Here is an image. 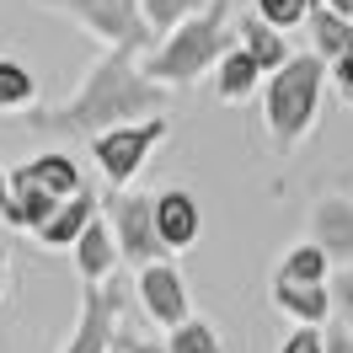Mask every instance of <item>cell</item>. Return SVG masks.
Here are the masks:
<instances>
[{"label":"cell","instance_id":"6da1fadb","mask_svg":"<svg viewBox=\"0 0 353 353\" xmlns=\"http://www.w3.org/2000/svg\"><path fill=\"white\" fill-rule=\"evenodd\" d=\"M166 112V86H155L139 54H97L91 70L81 75V86L70 91L59 108L48 112H27L32 129L48 134H108L123 129V123H145V118H161Z\"/></svg>","mask_w":353,"mask_h":353},{"label":"cell","instance_id":"7a4b0ae2","mask_svg":"<svg viewBox=\"0 0 353 353\" xmlns=\"http://www.w3.org/2000/svg\"><path fill=\"white\" fill-rule=\"evenodd\" d=\"M230 48H236V32H230V0H214V6L199 11L193 22H182L176 32H166L139 65H145V75H150L155 86H199Z\"/></svg>","mask_w":353,"mask_h":353},{"label":"cell","instance_id":"3957f363","mask_svg":"<svg viewBox=\"0 0 353 353\" xmlns=\"http://www.w3.org/2000/svg\"><path fill=\"white\" fill-rule=\"evenodd\" d=\"M321 86H327V59L321 54H294L284 70L263 81V112H268V139L273 150L305 145L321 112Z\"/></svg>","mask_w":353,"mask_h":353},{"label":"cell","instance_id":"277c9868","mask_svg":"<svg viewBox=\"0 0 353 353\" xmlns=\"http://www.w3.org/2000/svg\"><path fill=\"white\" fill-rule=\"evenodd\" d=\"M38 6L59 11L81 32H91L102 43V54H145V43L155 38L139 0H38Z\"/></svg>","mask_w":353,"mask_h":353},{"label":"cell","instance_id":"5b68a950","mask_svg":"<svg viewBox=\"0 0 353 353\" xmlns=\"http://www.w3.org/2000/svg\"><path fill=\"white\" fill-rule=\"evenodd\" d=\"M102 214L112 225V241H118V257L129 268H150V263H166L172 252L155 230V199L150 193H134V188H112L102 199Z\"/></svg>","mask_w":353,"mask_h":353},{"label":"cell","instance_id":"8992f818","mask_svg":"<svg viewBox=\"0 0 353 353\" xmlns=\"http://www.w3.org/2000/svg\"><path fill=\"white\" fill-rule=\"evenodd\" d=\"M166 139V112L161 118H145V123H123V129H108L91 139V161L102 166V176H108L112 188H129L134 176L145 172V161H150V150Z\"/></svg>","mask_w":353,"mask_h":353},{"label":"cell","instance_id":"52a82bcc","mask_svg":"<svg viewBox=\"0 0 353 353\" xmlns=\"http://www.w3.org/2000/svg\"><path fill=\"white\" fill-rule=\"evenodd\" d=\"M139 305H145V316H150L161 332L182 327L188 316H193V300H188V279L172 268V257L166 263H150L139 268Z\"/></svg>","mask_w":353,"mask_h":353},{"label":"cell","instance_id":"ba28073f","mask_svg":"<svg viewBox=\"0 0 353 353\" xmlns=\"http://www.w3.org/2000/svg\"><path fill=\"white\" fill-rule=\"evenodd\" d=\"M118 337V289H81V310H75V332L59 353H108Z\"/></svg>","mask_w":353,"mask_h":353},{"label":"cell","instance_id":"9c48e42d","mask_svg":"<svg viewBox=\"0 0 353 353\" xmlns=\"http://www.w3.org/2000/svg\"><path fill=\"white\" fill-rule=\"evenodd\" d=\"M70 257H75V279H81V289H108L112 273H118V241H112V225L108 214H97V220L81 230V241L70 246Z\"/></svg>","mask_w":353,"mask_h":353},{"label":"cell","instance_id":"30bf717a","mask_svg":"<svg viewBox=\"0 0 353 353\" xmlns=\"http://www.w3.org/2000/svg\"><path fill=\"white\" fill-rule=\"evenodd\" d=\"M155 230H161L166 252H188V246L199 241V230H203L199 199H193L188 188H166V193H155Z\"/></svg>","mask_w":353,"mask_h":353},{"label":"cell","instance_id":"8fae6325","mask_svg":"<svg viewBox=\"0 0 353 353\" xmlns=\"http://www.w3.org/2000/svg\"><path fill=\"white\" fill-rule=\"evenodd\" d=\"M310 246H321L332 263H353V199H321L310 209Z\"/></svg>","mask_w":353,"mask_h":353},{"label":"cell","instance_id":"7c38bea8","mask_svg":"<svg viewBox=\"0 0 353 353\" xmlns=\"http://www.w3.org/2000/svg\"><path fill=\"white\" fill-rule=\"evenodd\" d=\"M54 209H59V199L32 176V166H17V172H11V214H6V225L38 236V230L54 220Z\"/></svg>","mask_w":353,"mask_h":353},{"label":"cell","instance_id":"4fadbf2b","mask_svg":"<svg viewBox=\"0 0 353 353\" xmlns=\"http://www.w3.org/2000/svg\"><path fill=\"white\" fill-rule=\"evenodd\" d=\"M273 310L289 327H327L332 316V289L327 284H279L273 279Z\"/></svg>","mask_w":353,"mask_h":353},{"label":"cell","instance_id":"5bb4252c","mask_svg":"<svg viewBox=\"0 0 353 353\" xmlns=\"http://www.w3.org/2000/svg\"><path fill=\"white\" fill-rule=\"evenodd\" d=\"M97 214H102V199H97V193L86 188V193H75V199H65L59 209H54V220L38 230V241L54 246V252H70V246L81 241V230H86Z\"/></svg>","mask_w":353,"mask_h":353},{"label":"cell","instance_id":"9a60e30c","mask_svg":"<svg viewBox=\"0 0 353 353\" xmlns=\"http://www.w3.org/2000/svg\"><path fill=\"white\" fill-rule=\"evenodd\" d=\"M263 81H268V75L257 70V59H252L241 43H236V48H230V54L220 59V65H214V97H220V102H230V108L252 102Z\"/></svg>","mask_w":353,"mask_h":353},{"label":"cell","instance_id":"2e32d148","mask_svg":"<svg viewBox=\"0 0 353 353\" xmlns=\"http://www.w3.org/2000/svg\"><path fill=\"white\" fill-rule=\"evenodd\" d=\"M236 43L257 59V70H263V75H273V70H284L289 59H294V54H289V43H284V32H279V27H268L263 17H246V22L236 27Z\"/></svg>","mask_w":353,"mask_h":353},{"label":"cell","instance_id":"e0dca14e","mask_svg":"<svg viewBox=\"0 0 353 353\" xmlns=\"http://www.w3.org/2000/svg\"><path fill=\"white\" fill-rule=\"evenodd\" d=\"M27 166H32V176H38V182H43L59 203L75 199V193H86L81 161H75V155H65V150H48V155H38V161H27Z\"/></svg>","mask_w":353,"mask_h":353},{"label":"cell","instance_id":"ac0fdd59","mask_svg":"<svg viewBox=\"0 0 353 353\" xmlns=\"http://www.w3.org/2000/svg\"><path fill=\"white\" fill-rule=\"evenodd\" d=\"M38 108V75L22 59L0 54V112H32Z\"/></svg>","mask_w":353,"mask_h":353},{"label":"cell","instance_id":"d6986e66","mask_svg":"<svg viewBox=\"0 0 353 353\" xmlns=\"http://www.w3.org/2000/svg\"><path fill=\"white\" fill-rule=\"evenodd\" d=\"M305 27H310V38H316V54H321L327 65L353 43V22H348V17H337L327 0H321V6H310V22H305Z\"/></svg>","mask_w":353,"mask_h":353},{"label":"cell","instance_id":"ffe728a7","mask_svg":"<svg viewBox=\"0 0 353 353\" xmlns=\"http://www.w3.org/2000/svg\"><path fill=\"white\" fill-rule=\"evenodd\" d=\"M327 268H332V257L321 252V246L305 241V246H294L284 263H279L273 279H279V284H327Z\"/></svg>","mask_w":353,"mask_h":353},{"label":"cell","instance_id":"44dd1931","mask_svg":"<svg viewBox=\"0 0 353 353\" xmlns=\"http://www.w3.org/2000/svg\"><path fill=\"white\" fill-rule=\"evenodd\" d=\"M214 0H139V11H145V22H150V32H176L182 22H193L199 11H209Z\"/></svg>","mask_w":353,"mask_h":353},{"label":"cell","instance_id":"7402d4cb","mask_svg":"<svg viewBox=\"0 0 353 353\" xmlns=\"http://www.w3.org/2000/svg\"><path fill=\"white\" fill-rule=\"evenodd\" d=\"M166 353H225V348H220V332L209 327V321L188 316L182 327L166 332Z\"/></svg>","mask_w":353,"mask_h":353},{"label":"cell","instance_id":"603a6c76","mask_svg":"<svg viewBox=\"0 0 353 353\" xmlns=\"http://www.w3.org/2000/svg\"><path fill=\"white\" fill-rule=\"evenodd\" d=\"M252 6H257V17H263L268 27L289 32V27L310 22V6H321V0H252Z\"/></svg>","mask_w":353,"mask_h":353},{"label":"cell","instance_id":"cb8c5ba5","mask_svg":"<svg viewBox=\"0 0 353 353\" xmlns=\"http://www.w3.org/2000/svg\"><path fill=\"white\" fill-rule=\"evenodd\" d=\"M332 289V310H337V327L353 337V268H343L337 273V284H327Z\"/></svg>","mask_w":353,"mask_h":353},{"label":"cell","instance_id":"d4e9b609","mask_svg":"<svg viewBox=\"0 0 353 353\" xmlns=\"http://www.w3.org/2000/svg\"><path fill=\"white\" fill-rule=\"evenodd\" d=\"M279 353H327V332L321 327H294Z\"/></svg>","mask_w":353,"mask_h":353},{"label":"cell","instance_id":"484cf974","mask_svg":"<svg viewBox=\"0 0 353 353\" xmlns=\"http://www.w3.org/2000/svg\"><path fill=\"white\" fill-rule=\"evenodd\" d=\"M332 86H337V91H343V97L353 102V43L343 48L337 59H332Z\"/></svg>","mask_w":353,"mask_h":353},{"label":"cell","instance_id":"4316f807","mask_svg":"<svg viewBox=\"0 0 353 353\" xmlns=\"http://www.w3.org/2000/svg\"><path fill=\"white\" fill-rule=\"evenodd\" d=\"M327 353H353V337H348L343 327H337V332H327Z\"/></svg>","mask_w":353,"mask_h":353},{"label":"cell","instance_id":"83f0119b","mask_svg":"<svg viewBox=\"0 0 353 353\" xmlns=\"http://www.w3.org/2000/svg\"><path fill=\"white\" fill-rule=\"evenodd\" d=\"M11 214V176H6V166H0V220Z\"/></svg>","mask_w":353,"mask_h":353},{"label":"cell","instance_id":"f1b7e54d","mask_svg":"<svg viewBox=\"0 0 353 353\" xmlns=\"http://www.w3.org/2000/svg\"><path fill=\"white\" fill-rule=\"evenodd\" d=\"M123 343H129V353H166V343H139V337H129V332H123Z\"/></svg>","mask_w":353,"mask_h":353},{"label":"cell","instance_id":"f546056e","mask_svg":"<svg viewBox=\"0 0 353 353\" xmlns=\"http://www.w3.org/2000/svg\"><path fill=\"white\" fill-rule=\"evenodd\" d=\"M327 6L337 11V17H348V22H353V0H327Z\"/></svg>","mask_w":353,"mask_h":353},{"label":"cell","instance_id":"4dcf8cb0","mask_svg":"<svg viewBox=\"0 0 353 353\" xmlns=\"http://www.w3.org/2000/svg\"><path fill=\"white\" fill-rule=\"evenodd\" d=\"M108 353H129V343H123V332H118V337H112V348Z\"/></svg>","mask_w":353,"mask_h":353},{"label":"cell","instance_id":"1f68e13d","mask_svg":"<svg viewBox=\"0 0 353 353\" xmlns=\"http://www.w3.org/2000/svg\"><path fill=\"white\" fill-rule=\"evenodd\" d=\"M0 294H6V246H0Z\"/></svg>","mask_w":353,"mask_h":353}]
</instances>
